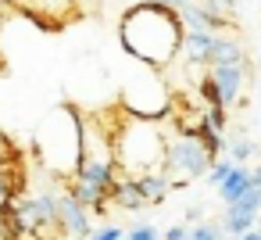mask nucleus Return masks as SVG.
Returning a JSON list of instances; mask_svg holds the SVG:
<instances>
[{"mask_svg":"<svg viewBox=\"0 0 261 240\" xmlns=\"http://www.w3.org/2000/svg\"><path fill=\"white\" fill-rule=\"evenodd\" d=\"M186 26L175 8H165L158 0H136L125 8L118 22V43L129 58H136L147 68H168L182 51Z\"/></svg>","mask_w":261,"mask_h":240,"instance_id":"1","label":"nucleus"},{"mask_svg":"<svg viewBox=\"0 0 261 240\" xmlns=\"http://www.w3.org/2000/svg\"><path fill=\"white\" fill-rule=\"evenodd\" d=\"M111 147H115V165L125 176L165 172V136L154 126V118H140L125 111L122 126L111 129Z\"/></svg>","mask_w":261,"mask_h":240,"instance_id":"2","label":"nucleus"},{"mask_svg":"<svg viewBox=\"0 0 261 240\" xmlns=\"http://www.w3.org/2000/svg\"><path fill=\"white\" fill-rule=\"evenodd\" d=\"M36 151L58 176H72L83 158V115L75 108H58L36 133Z\"/></svg>","mask_w":261,"mask_h":240,"instance_id":"3","label":"nucleus"},{"mask_svg":"<svg viewBox=\"0 0 261 240\" xmlns=\"http://www.w3.org/2000/svg\"><path fill=\"white\" fill-rule=\"evenodd\" d=\"M211 161H215V158L200 147L197 136H182V133H175L172 140H165V172H168L172 186H186L190 179L207 176Z\"/></svg>","mask_w":261,"mask_h":240,"instance_id":"4","label":"nucleus"},{"mask_svg":"<svg viewBox=\"0 0 261 240\" xmlns=\"http://www.w3.org/2000/svg\"><path fill=\"white\" fill-rule=\"evenodd\" d=\"M207 72H211V79L218 83V90H222V104H225V108L236 104L240 93H243V86L250 83V68H247V61H240V65H215V68H207Z\"/></svg>","mask_w":261,"mask_h":240,"instance_id":"5","label":"nucleus"},{"mask_svg":"<svg viewBox=\"0 0 261 240\" xmlns=\"http://www.w3.org/2000/svg\"><path fill=\"white\" fill-rule=\"evenodd\" d=\"M58 226H61L65 233H72L75 240H86V236L93 233V226H90V208H83L68 190H65L61 201H58Z\"/></svg>","mask_w":261,"mask_h":240,"instance_id":"6","label":"nucleus"},{"mask_svg":"<svg viewBox=\"0 0 261 240\" xmlns=\"http://www.w3.org/2000/svg\"><path fill=\"white\" fill-rule=\"evenodd\" d=\"M25 15L36 26H65L75 15V0H33Z\"/></svg>","mask_w":261,"mask_h":240,"instance_id":"7","label":"nucleus"},{"mask_svg":"<svg viewBox=\"0 0 261 240\" xmlns=\"http://www.w3.org/2000/svg\"><path fill=\"white\" fill-rule=\"evenodd\" d=\"M122 211H143L147 208V197L140 194V186H136V179L133 176H125L122 169H118V176H115V186H111V194H108Z\"/></svg>","mask_w":261,"mask_h":240,"instance_id":"8","label":"nucleus"},{"mask_svg":"<svg viewBox=\"0 0 261 240\" xmlns=\"http://www.w3.org/2000/svg\"><path fill=\"white\" fill-rule=\"evenodd\" d=\"M215 36H218V33H207V29H186L179 54H186L190 65H207V54H211V47H215Z\"/></svg>","mask_w":261,"mask_h":240,"instance_id":"9","label":"nucleus"},{"mask_svg":"<svg viewBox=\"0 0 261 240\" xmlns=\"http://www.w3.org/2000/svg\"><path fill=\"white\" fill-rule=\"evenodd\" d=\"M133 179H136L140 194L147 197V204H161V201L168 197V190H172L168 172H143V176H133Z\"/></svg>","mask_w":261,"mask_h":240,"instance_id":"10","label":"nucleus"},{"mask_svg":"<svg viewBox=\"0 0 261 240\" xmlns=\"http://www.w3.org/2000/svg\"><path fill=\"white\" fill-rule=\"evenodd\" d=\"M240 61H247L243 47L232 36H215V47L207 54V68H215V65H240Z\"/></svg>","mask_w":261,"mask_h":240,"instance_id":"11","label":"nucleus"},{"mask_svg":"<svg viewBox=\"0 0 261 240\" xmlns=\"http://www.w3.org/2000/svg\"><path fill=\"white\" fill-rule=\"evenodd\" d=\"M254 222H257V211L240 208V204H229V208H225L222 233H229V236H243V233H250V229H254Z\"/></svg>","mask_w":261,"mask_h":240,"instance_id":"12","label":"nucleus"},{"mask_svg":"<svg viewBox=\"0 0 261 240\" xmlns=\"http://www.w3.org/2000/svg\"><path fill=\"white\" fill-rule=\"evenodd\" d=\"M247 186H250V169H247V165H236V169H232V172L222 179L218 194H222V201H225V204H232V201H236V197H240Z\"/></svg>","mask_w":261,"mask_h":240,"instance_id":"13","label":"nucleus"},{"mask_svg":"<svg viewBox=\"0 0 261 240\" xmlns=\"http://www.w3.org/2000/svg\"><path fill=\"white\" fill-rule=\"evenodd\" d=\"M197 93H200V101H204L207 108H225V104H222V90H218V83L211 79V72H207V76H200Z\"/></svg>","mask_w":261,"mask_h":240,"instance_id":"14","label":"nucleus"},{"mask_svg":"<svg viewBox=\"0 0 261 240\" xmlns=\"http://www.w3.org/2000/svg\"><path fill=\"white\" fill-rule=\"evenodd\" d=\"M200 8L207 15H218V18H225V22L236 26V0H200Z\"/></svg>","mask_w":261,"mask_h":240,"instance_id":"15","label":"nucleus"},{"mask_svg":"<svg viewBox=\"0 0 261 240\" xmlns=\"http://www.w3.org/2000/svg\"><path fill=\"white\" fill-rule=\"evenodd\" d=\"M197 140H200V147H204L211 158H218V154L225 151V140H222V133H218V129H211V126H204V129L197 133Z\"/></svg>","mask_w":261,"mask_h":240,"instance_id":"16","label":"nucleus"},{"mask_svg":"<svg viewBox=\"0 0 261 240\" xmlns=\"http://www.w3.org/2000/svg\"><path fill=\"white\" fill-rule=\"evenodd\" d=\"M225 151H229V161H232V165H243L257 147H254L250 140H232V143H225Z\"/></svg>","mask_w":261,"mask_h":240,"instance_id":"17","label":"nucleus"},{"mask_svg":"<svg viewBox=\"0 0 261 240\" xmlns=\"http://www.w3.org/2000/svg\"><path fill=\"white\" fill-rule=\"evenodd\" d=\"M232 169H236V165H232L229 158H215V161H211V169H207V179H211V186H222V179H225Z\"/></svg>","mask_w":261,"mask_h":240,"instance_id":"18","label":"nucleus"},{"mask_svg":"<svg viewBox=\"0 0 261 240\" xmlns=\"http://www.w3.org/2000/svg\"><path fill=\"white\" fill-rule=\"evenodd\" d=\"M186 240H225V236H222V229H218V226L200 222V226H193V229H190V236H186Z\"/></svg>","mask_w":261,"mask_h":240,"instance_id":"19","label":"nucleus"},{"mask_svg":"<svg viewBox=\"0 0 261 240\" xmlns=\"http://www.w3.org/2000/svg\"><path fill=\"white\" fill-rule=\"evenodd\" d=\"M125 240H158V229L154 226H133V229H125Z\"/></svg>","mask_w":261,"mask_h":240,"instance_id":"20","label":"nucleus"},{"mask_svg":"<svg viewBox=\"0 0 261 240\" xmlns=\"http://www.w3.org/2000/svg\"><path fill=\"white\" fill-rule=\"evenodd\" d=\"M86 240H122V229H118V226H100V229H93Z\"/></svg>","mask_w":261,"mask_h":240,"instance_id":"21","label":"nucleus"},{"mask_svg":"<svg viewBox=\"0 0 261 240\" xmlns=\"http://www.w3.org/2000/svg\"><path fill=\"white\" fill-rule=\"evenodd\" d=\"M186 236H190L186 226H168V229H165V240H186Z\"/></svg>","mask_w":261,"mask_h":240,"instance_id":"22","label":"nucleus"},{"mask_svg":"<svg viewBox=\"0 0 261 240\" xmlns=\"http://www.w3.org/2000/svg\"><path fill=\"white\" fill-rule=\"evenodd\" d=\"M158 4H165V8H175V11H179V8H186V4H193V0H158Z\"/></svg>","mask_w":261,"mask_h":240,"instance_id":"23","label":"nucleus"},{"mask_svg":"<svg viewBox=\"0 0 261 240\" xmlns=\"http://www.w3.org/2000/svg\"><path fill=\"white\" fill-rule=\"evenodd\" d=\"M33 0H8V8H18V11H29Z\"/></svg>","mask_w":261,"mask_h":240,"instance_id":"24","label":"nucleus"},{"mask_svg":"<svg viewBox=\"0 0 261 240\" xmlns=\"http://www.w3.org/2000/svg\"><path fill=\"white\" fill-rule=\"evenodd\" d=\"M8 197H11V194H8V183H4V176H0V204H4Z\"/></svg>","mask_w":261,"mask_h":240,"instance_id":"25","label":"nucleus"},{"mask_svg":"<svg viewBox=\"0 0 261 240\" xmlns=\"http://www.w3.org/2000/svg\"><path fill=\"white\" fill-rule=\"evenodd\" d=\"M236 240H261V233H257V229H250V233H243V236H236Z\"/></svg>","mask_w":261,"mask_h":240,"instance_id":"26","label":"nucleus"},{"mask_svg":"<svg viewBox=\"0 0 261 240\" xmlns=\"http://www.w3.org/2000/svg\"><path fill=\"white\" fill-rule=\"evenodd\" d=\"M4 15H8V0H0V22H4Z\"/></svg>","mask_w":261,"mask_h":240,"instance_id":"27","label":"nucleus"},{"mask_svg":"<svg viewBox=\"0 0 261 240\" xmlns=\"http://www.w3.org/2000/svg\"><path fill=\"white\" fill-rule=\"evenodd\" d=\"M225 240H236V236H225Z\"/></svg>","mask_w":261,"mask_h":240,"instance_id":"28","label":"nucleus"},{"mask_svg":"<svg viewBox=\"0 0 261 240\" xmlns=\"http://www.w3.org/2000/svg\"><path fill=\"white\" fill-rule=\"evenodd\" d=\"M257 233H261V226H257Z\"/></svg>","mask_w":261,"mask_h":240,"instance_id":"29","label":"nucleus"},{"mask_svg":"<svg viewBox=\"0 0 261 240\" xmlns=\"http://www.w3.org/2000/svg\"><path fill=\"white\" fill-rule=\"evenodd\" d=\"M72 240H75V236H72Z\"/></svg>","mask_w":261,"mask_h":240,"instance_id":"30","label":"nucleus"}]
</instances>
